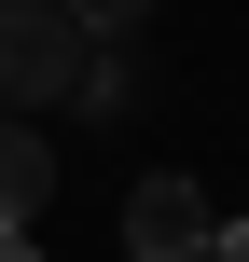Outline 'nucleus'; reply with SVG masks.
<instances>
[{
  "label": "nucleus",
  "instance_id": "obj_1",
  "mask_svg": "<svg viewBox=\"0 0 249 262\" xmlns=\"http://www.w3.org/2000/svg\"><path fill=\"white\" fill-rule=\"evenodd\" d=\"M97 69V41L55 14V0H0V124H42L69 111V83Z\"/></svg>",
  "mask_w": 249,
  "mask_h": 262
},
{
  "label": "nucleus",
  "instance_id": "obj_2",
  "mask_svg": "<svg viewBox=\"0 0 249 262\" xmlns=\"http://www.w3.org/2000/svg\"><path fill=\"white\" fill-rule=\"evenodd\" d=\"M222 235V207H208V180H180V166H152L139 193H125V262H208Z\"/></svg>",
  "mask_w": 249,
  "mask_h": 262
},
{
  "label": "nucleus",
  "instance_id": "obj_3",
  "mask_svg": "<svg viewBox=\"0 0 249 262\" xmlns=\"http://www.w3.org/2000/svg\"><path fill=\"white\" fill-rule=\"evenodd\" d=\"M42 193H55L42 124H0V235H28V221H42Z\"/></svg>",
  "mask_w": 249,
  "mask_h": 262
},
{
  "label": "nucleus",
  "instance_id": "obj_4",
  "mask_svg": "<svg viewBox=\"0 0 249 262\" xmlns=\"http://www.w3.org/2000/svg\"><path fill=\"white\" fill-rule=\"evenodd\" d=\"M125 83H139V69H125V55H97V69L69 83V111H83V124H111V111H125Z\"/></svg>",
  "mask_w": 249,
  "mask_h": 262
},
{
  "label": "nucleus",
  "instance_id": "obj_5",
  "mask_svg": "<svg viewBox=\"0 0 249 262\" xmlns=\"http://www.w3.org/2000/svg\"><path fill=\"white\" fill-rule=\"evenodd\" d=\"M55 14H69V28H83V41H97V55H111V41H125V28H139V14H152V0H55Z\"/></svg>",
  "mask_w": 249,
  "mask_h": 262
},
{
  "label": "nucleus",
  "instance_id": "obj_6",
  "mask_svg": "<svg viewBox=\"0 0 249 262\" xmlns=\"http://www.w3.org/2000/svg\"><path fill=\"white\" fill-rule=\"evenodd\" d=\"M0 262H42V249H28V235H0Z\"/></svg>",
  "mask_w": 249,
  "mask_h": 262
}]
</instances>
